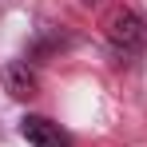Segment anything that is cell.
<instances>
[{
	"mask_svg": "<svg viewBox=\"0 0 147 147\" xmlns=\"http://www.w3.org/2000/svg\"><path fill=\"white\" fill-rule=\"evenodd\" d=\"M107 40H111V48H119V52H139L143 40H147V24L135 12L123 8V12H115L107 20Z\"/></svg>",
	"mask_w": 147,
	"mask_h": 147,
	"instance_id": "obj_1",
	"label": "cell"
},
{
	"mask_svg": "<svg viewBox=\"0 0 147 147\" xmlns=\"http://www.w3.org/2000/svg\"><path fill=\"white\" fill-rule=\"evenodd\" d=\"M0 80H4V92H8L12 99H32V96H36V88H40L36 72H32L28 64H20V60L4 64V68H0Z\"/></svg>",
	"mask_w": 147,
	"mask_h": 147,
	"instance_id": "obj_3",
	"label": "cell"
},
{
	"mask_svg": "<svg viewBox=\"0 0 147 147\" xmlns=\"http://www.w3.org/2000/svg\"><path fill=\"white\" fill-rule=\"evenodd\" d=\"M20 135L32 147H72L68 131H60V123L44 119V115H24L20 119Z\"/></svg>",
	"mask_w": 147,
	"mask_h": 147,
	"instance_id": "obj_2",
	"label": "cell"
}]
</instances>
